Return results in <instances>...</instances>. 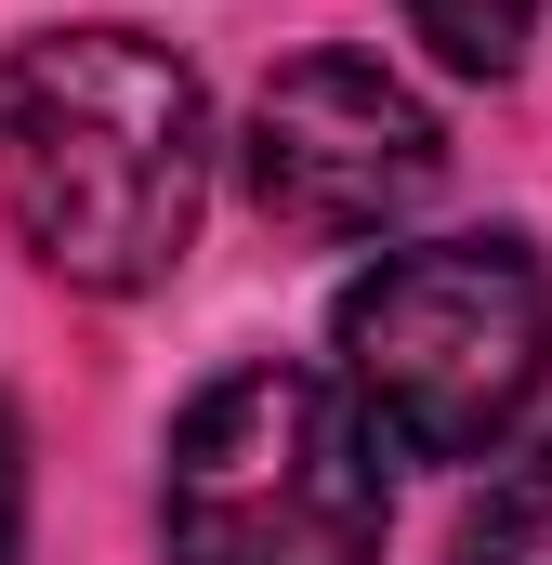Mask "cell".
Here are the masks:
<instances>
[{
	"mask_svg": "<svg viewBox=\"0 0 552 565\" xmlns=\"http://www.w3.org/2000/svg\"><path fill=\"white\" fill-rule=\"evenodd\" d=\"M0 211L66 289H158L211 211V93L132 26H53L0 66Z\"/></svg>",
	"mask_w": 552,
	"mask_h": 565,
	"instance_id": "1",
	"label": "cell"
},
{
	"mask_svg": "<svg viewBox=\"0 0 552 565\" xmlns=\"http://www.w3.org/2000/svg\"><path fill=\"white\" fill-rule=\"evenodd\" d=\"M460 553H474V565H552V434H540V447H513V460L487 473Z\"/></svg>",
	"mask_w": 552,
	"mask_h": 565,
	"instance_id": "5",
	"label": "cell"
},
{
	"mask_svg": "<svg viewBox=\"0 0 552 565\" xmlns=\"http://www.w3.org/2000/svg\"><path fill=\"white\" fill-rule=\"evenodd\" d=\"M237 158H251V198L289 237H395L434 198V171H447V132H434V106L395 66L302 53V66H276L264 93H251Z\"/></svg>",
	"mask_w": 552,
	"mask_h": 565,
	"instance_id": "4",
	"label": "cell"
},
{
	"mask_svg": "<svg viewBox=\"0 0 552 565\" xmlns=\"http://www.w3.org/2000/svg\"><path fill=\"white\" fill-rule=\"evenodd\" d=\"M13 513H26V460H13V422H0V553H13Z\"/></svg>",
	"mask_w": 552,
	"mask_h": 565,
	"instance_id": "7",
	"label": "cell"
},
{
	"mask_svg": "<svg viewBox=\"0 0 552 565\" xmlns=\"http://www.w3.org/2000/svg\"><path fill=\"white\" fill-rule=\"evenodd\" d=\"M355 422L408 460H487L552 382V277L527 237H421L382 250L329 316Z\"/></svg>",
	"mask_w": 552,
	"mask_h": 565,
	"instance_id": "2",
	"label": "cell"
},
{
	"mask_svg": "<svg viewBox=\"0 0 552 565\" xmlns=\"http://www.w3.org/2000/svg\"><path fill=\"white\" fill-rule=\"evenodd\" d=\"M408 26L434 40V66H460V79H500V66L527 53L540 0H408Z\"/></svg>",
	"mask_w": 552,
	"mask_h": 565,
	"instance_id": "6",
	"label": "cell"
},
{
	"mask_svg": "<svg viewBox=\"0 0 552 565\" xmlns=\"http://www.w3.org/2000/svg\"><path fill=\"white\" fill-rule=\"evenodd\" d=\"M171 565H382V434L329 369H224L158 460Z\"/></svg>",
	"mask_w": 552,
	"mask_h": 565,
	"instance_id": "3",
	"label": "cell"
}]
</instances>
